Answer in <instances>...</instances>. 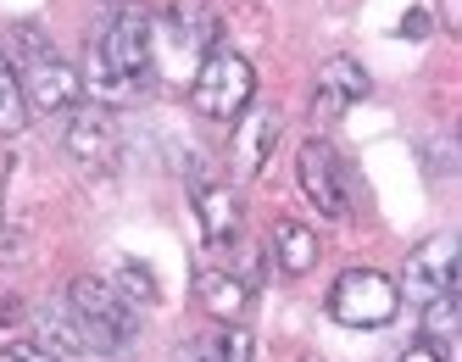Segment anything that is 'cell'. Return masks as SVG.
<instances>
[{"label":"cell","mask_w":462,"mask_h":362,"mask_svg":"<svg viewBox=\"0 0 462 362\" xmlns=\"http://www.w3.org/2000/svg\"><path fill=\"white\" fill-rule=\"evenodd\" d=\"M117 151H123V140H117V117L95 101V107H73V123H68V156L73 162H84L89 173H112L117 168Z\"/></svg>","instance_id":"obj_8"},{"label":"cell","mask_w":462,"mask_h":362,"mask_svg":"<svg viewBox=\"0 0 462 362\" xmlns=\"http://www.w3.org/2000/svg\"><path fill=\"white\" fill-rule=\"evenodd\" d=\"M368 89H374V79L362 73V61L328 56L323 68H318V84H312V117H318V123H335V117H346L356 101H368Z\"/></svg>","instance_id":"obj_9"},{"label":"cell","mask_w":462,"mask_h":362,"mask_svg":"<svg viewBox=\"0 0 462 362\" xmlns=\"http://www.w3.org/2000/svg\"><path fill=\"white\" fill-rule=\"evenodd\" d=\"M273 140H279V112H251L245 128H240V168L262 173L268 156H273Z\"/></svg>","instance_id":"obj_15"},{"label":"cell","mask_w":462,"mask_h":362,"mask_svg":"<svg viewBox=\"0 0 462 362\" xmlns=\"http://www.w3.org/2000/svg\"><path fill=\"white\" fill-rule=\"evenodd\" d=\"M402 307V290L384 268H346L328 284V318L346 329H384Z\"/></svg>","instance_id":"obj_5"},{"label":"cell","mask_w":462,"mask_h":362,"mask_svg":"<svg viewBox=\"0 0 462 362\" xmlns=\"http://www.w3.org/2000/svg\"><path fill=\"white\" fill-rule=\"evenodd\" d=\"M173 362H256V346L245 335V323H217L207 335H195L173 351Z\"/></svg>","instance_id":"obj_14"},{"label":"cell","mask_w":462,"mask_h":362,"mask_svg":"<svg viewBox=\"0 0 462 362\" xmlns=\"http://www.w3.org/2000/svg\"><path fill=\"white\" fill-rule=\"evenodd\" d=\"M268 251H273V268L284 279H301V274L318 268V228L295 223V218H279L273 235H268Z\"/></svg>","instance_id":"obj_13"},{"label":"cell","mask_w":462,"mask_h":362,"mask_svg":"<svg viewBox=\"0 0 462 362\" xmlns=\"http://www.w3.org/2000/svg\"><path fill=\"white\" fill-rule=\"evenodd\" d=\"M28 128V95L17 79V61L0 51V135H23Z\"/></svg>","instance_id":"obj_16"},{"label":"cell","mask_w":462,"mask_h":362,"mask_svg":"<svg viewBox=\"0 0 462 362\" xmlns=\"http://www.w3.org/2000/svg\"><path fill=\"white\" fill-rule=\"evenodd\" d=\"M68 318L79 329L84 351H106V357L128 351V346H134V335H140L134 307L117 295L112 279H95V274H79L68 284Z\"/></svg>","instance_id":"obj_2"},{"label":"cell","mask_w":462,"mask_h":362,"mask_svg":"<svg viewBox=\"0 0 462 362\" xmlns=\"http://www.w3.org/2000/svg\"><path fill=\"white\" fill-rule=\"evenodd\" d=\"M151 84V17L140 6H117L89 45V95L95 101H128Z\"/></svg>","instance_id":"obj_1"},{"label":"cell","mask_w":462,"mask_h":362,"mask_svg":"<svg viewBox=\"0 0 462 362\" xmlns=\"http://www.w3.org/2000/svg\"><path fill=\"white\" fill-rule=\"evenodd\" d=\"M17 56H23V68H17V79H23V95H28V112H73L79 107V95H84V79H79V68L73 61H61L56 51H51V40L40 34V28H17Z\"/></svg>","instance_id":"obj_4"},{"label":"cell","mask_w":462,"mask_h":362,"mask_svg":"<svg viewBox=\"0 0 462 362\" xmlns=\"http://www.w3.org/2000/svg\"><path fill=\"white\" fill-rule=\"evenodd\" d=\"M162 28H168L173 45L201 51V56H207L212 45H223V17H217L212 0H173V6L162 12Z\"/></svg>","instance_id":"obj_12"},{"label":"cell","mask_w":462,"mask_h":362,"mask_svg":"<svg viewBox=\"0 0 462 362\" xmlns=\"http://www.w3.org/2000/svg\"><path fill=\"white\" fill-rule=\"evenodd\" d=\"M457 256H462V246H457V235H429L412 256H407V268H402V290L412 307H429L435 295H446V290H457Z\"/></svg>","instance_id":"obj_7"},{"label":"cell","mask_w":462,"mask_h":362,"mask_svg":"<svg viewBox=\"0 0 462 362\" xmlns=\"http://www.w3.org/2000/svg\"><path fill=\"white\" fill-rule=\"evenodd\" d=\"M189 207H195V218H201L207 246H235V240H240V228H245V207H240L235 184H223V179H201V184H189Z\"/></svg>","instance_id":"obj_10"},{"label":"cell","mask_w":462,"mask_h":362,"mask_svg":"<svg viewBox=\"0 0 462 362\" xmlns=\"http://www.w3.org/2000/svg\"><path fill=\"white\" fill-rule=\"evenodd\" d=\"M402 362H446V346H435V340H423V335H418V340L402 351Z\"/></svg>","instance_id":"obj_19"},{"label":"cell","mask_w":462,"mask_h":362,"mask_svg":"<svg viewBox=\"0 0 462 362\" xmlns=\"http://www.w3.org/2000/svg\"><path fill=\"white\" fill-rule=\"evenodd\" d=\"M251 295H256V279L240 268H201V279H195V302L217 323H240L251 312Z\"/></svg>","instance_id":"obj_11"},{"label":"cell","mask_w":462,"mask_h":362,"mask_svg":"<svg viewBox=\"0 0 462 362\" xmlns=\"http://www.w3.org/2000/svg\"><path fill=\"white\" fill-rule=\"evenodd\" d=\"M423 28H429V17H423V12H412V17L402 23V34H423Z\"/></svg>","instance_id":"obj_20"},{"label":"cell","mask_w":462,"mask_h":362,"mask_svg":"<svg viewBox=\"0 0 462 362\" xmlns=\"http://www.w3.org/2000/svg\"><path fill=\"white\" fill-rule=\"evenodd\" d=\"M295 184H301V195L323 212V218H351V190H346V168L328 140H307L301 156H295Z\"/></svg>","instance_id":"obj_6"},{"label":"cell","mask_w":462,"mask_h":362,"mask_svg":"<svg viewBox=\"0 0 462 362\" xmlns=\"http://www.w3.org/2000/svg\"><path fill=\"white\" fill-rule=\"evenodd\" d=\"M112 284H117V295H123L128 307H151L156 295H162V290H156V274L145 268V262H134V256H123V262H117Z\"/></svg>","instance_id":"obj_17"},{"label":"cell","mask_w":462,"mask_h":362,"mask_svg":"<svg viewBox=\"0 0 462 362\" xmlns=\"http://www.w3.org/2000/svg\"><path fill=\"white\" fill-rule=\"evenodd\" d=\"M251 95H256V68L240 51L212 45L201 56V73H195V84H189L195 112L212 117V123H240L251 112Z\"/></svg>","instance_id":"obj_3"},{"label":"cell","mask_w":462,"mask_h":362,"mask_svg":"<svg viewBox=\"0 0 462 362\" xmlns=\"http://www.w3.org/2000/svg\"><path fill=\"white\" fill-rule=\"evenodd\" d=\"M0 362H61V357H56V351H45V346L17 340V346H0Z\"/></svg>","instance_id":"obj_18"}]
</instances>
